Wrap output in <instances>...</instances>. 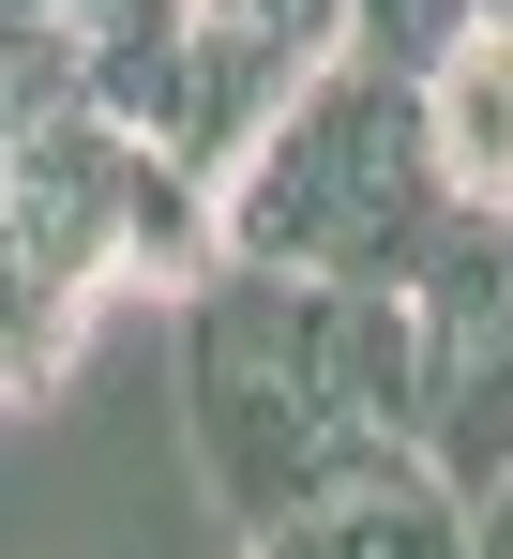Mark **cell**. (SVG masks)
Wrapping results in <instances>:
<instances>
[{
    "instance_id": "cell-5",
    "label": "cell",
    "mask_w": 513,
    "mask_h": 559,
    "mask_svg": "<svg viewBox=\"0 0 513 559\" xmlns=\"http://www.w3.org/2000/svg\"><path fill=\"white\" fill-rule=\"evenodd\" d=\"M468 31H484V0H347V61H378V76H408V92H423Z\"/></svg>"
},
{
    "instance_id": "cell-9",
    "label": "cell",
    "mask_w": 513,
    "mask_h": 559,
    "mask_svg": "<svg viewBox=\"0 0 513 559\" xmlns=\"http://www.w3.org/2000/svg\"><path fill=\"white\" fill-rule=\"evenodd\" d=\"M484 31H513V0H484Z\"/></svg>"
},
{
    "instance_id": "cell-8",
    "label": "cell",
    "mask_w": 513,
    "mask_h": 559,
    "mask_svg": "<svg viewBox=\"0 0 513 559\" xmlns=\"http://www.w3.org/2000/svg\"><path fill=\"white\" fill-rule=\"evenodd\" d=\"M46 15H61V0H0V31H46Z\"/></svg>"
},
{
    "instance_id": "cell-7",
    "label": "cell",
    "mask_w": 513,
    "mask_h": 559,
    "mask_svg": "<svg viewBox=\"0 0 513 559\" xmlns=\"http://www.w3.org/2000/svg\"><path fill=\"white\" fill-rule=\"evenodd\" d=\"M468 559H513V468L484 484V499H468Z\"/></svg>"
},
{
    "instance_id": "cell-4",
    "label": "cell",
    "mask_w": 513,
    "mask_h": 559,
    "mask_svg": "<svg viewBox=\"0 0 513 559\" xmlns=\"http://www.w3.org/2000/svg\"><path fill=\"white\" fill-rule=\"evenodd\" d=\"M242 559H468V514L438 484H378V499H333V514H302Z\"/></svg>"
},
{
    "instance_id": "cell-2",
    "label": "cell",
    "mask_w": 513,
    "mask_h": 559,
    "mask_svg": "<svg viewBox=\"0 0 513 559\" xmlns=\"http://www.w3.org/2000/svg\"><path fill=\"white\" fill-rule=\"evenodd\" d=\"M227 273L272 287H362V302H408L453 227V182H438L423 92L378 76V61H333L302 76V106L227 167Z\"/></svg>"
},
{
    "instance_id": "cell-6",
    "label": "cell",
    "mask_w": 513,
    "mask_h": 559,
    "mask_svg": "<svg viewBox=\"0 0 513 559\" xmlns=\"http://www.w3.org/2000/svg\"><path fill=\"white\" fill-rule=\"evenodd\" d=\"M196 31H242V46H272L287 76H333L347 61V0H196Z\"/></svg>"
},
{
    "instance_id": "cell-3",
    "label": "cell",
    "mask_w": 513,
    "mask_h": 559,
    "mask_svg": "<svg viewBox=\"0 0 513 559\" xmlns=\"http://www.w3.org/2000/svg\"><path fill=\"white\" fill-rule=\"evenodd\" d=\"M423 136H438V182L468 197V212L513 197V31H468L423 76Z\"/></svg>"
},
{
    "instance_id": "cell-1",
    "label": "cell",
    "mask_w": 513,
    "mask_h": 559,
    "mask_svg": "<svg viewBox=\"0 0 513 559\" xmlns=\"http://www.w3.org/2000/svg\"><path fill=\"white\" fill-rule=\"evenodd\" d=\"M408 424H423V318L408 302L272 287V273H212L181 302V439L242 545L333 514V499H378V484H423Z\"/></svg>"
}]
</instances>
